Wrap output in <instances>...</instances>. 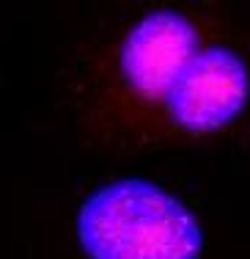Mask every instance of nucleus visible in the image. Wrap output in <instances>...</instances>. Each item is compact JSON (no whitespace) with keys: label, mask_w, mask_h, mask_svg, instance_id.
<instances>
[{"label":"nucleus","mask_w":250,"mask_h":259,"mask_svg":"<svg viewBox=\"0 0 250 259\" xmlns=\"http://www.w3.org/2000/svg\"><path fill=\"white\" fill-rule=\"evenodd\" d=\"M91 127L127 144L198 141L250 108V58L220 9L154 6L91 61Z\"/></svg>","instance_id":"1"},{"label":"nucleus","mask_w":250,"mask_h":259,"mask_svg":"<svg viewBox=\"0 0 250 259\" xmlns=\"http://www.w3.org/2000/svg\"><path fill=\"white\" fill-rule=\"evenodd\" d=\"M77 243L88 259H201L204 229L165 188L127 177L83 201Z\"/></svg>","instance_id":"2"}]
</instances>
